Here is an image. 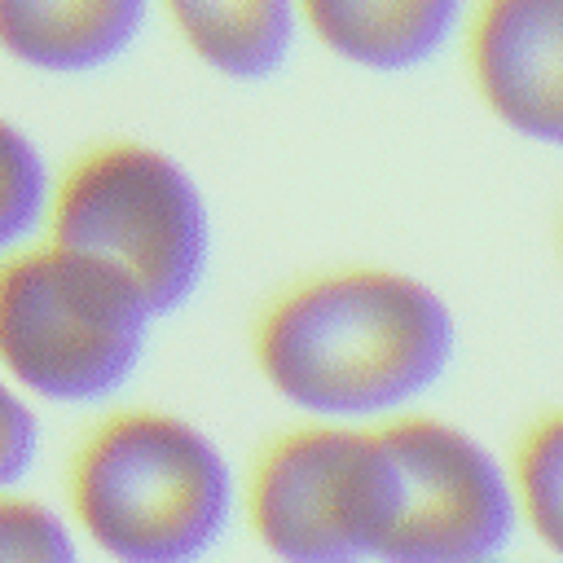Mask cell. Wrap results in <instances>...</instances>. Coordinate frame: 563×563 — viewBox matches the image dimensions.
<instances>
[{"label":"cell","instance_id":"obj_1","mask_svg":"<svg viewBox=\"0 0 563 563\" xmlns=\"http://www.w3.org/2000/svg\"><path fill=\"white\" fill-rule=\"evenodd\" d=\"M251 356L260 378L299 413L378 422L453 369L457 317L413 273L330 268L268 299L251 330Z\"/></svg>","mask_w":563,"mask_h":563},{"label":"cell","instance_id":"obj_2","mask_svg":"<svg viewBox=\"0 0 563 563\" xmlns=\"http://www.w3.org/2000/svg\"><path fill=\"white\" fill-rule=\"evenodd\" d=\"M75 528L128 563H185L207 554L238 506L224 449L172 409L106 413L66 471Z\"/></svg>","mask_w":563,"mask_h":563},{"label":"cell","instance_id":"obj_6","mask_svg":"<svg viewBox=\"0 0 563 563\" xmlns=\"http://www.w3.org/2000/svg\"><path fill=\"white\" fill-rule=\"evenodd\" d=\"M396 515L383 545L391 563H475L506 550L519 528L506 466L457 422L431 413L378 418Z\"/></svg>","mask_w":563,"mask_h":563},{"label":"cell","instance_id":"obj_14","mask_svg":"<svg viewBox=\"0 0 563 563\" xmlns=\"http://www.w3.org/2000/svg\"><path fill=\"white\" fill-rule=\"evenodd\" d=\"M40 453V418L31 409V396L13 387V378L0 369V488L22 484V475L35 466Z\"/></svg>","mask_w":563,"mask_h":563},{"label":"cell","instance_id":"obj_4","mask_svg":"<svg viewBox=\"0 0 563 563\" xmlns=\"http://www.w3.org/2000/svg\"><path fill=\"white\" fill-rule=\"evenodd\" d=\"M158 317L84 251L31 238L0 255V369L35 400L97 405L145 361Z\"/></svg>","mask_w":563,"mask_h":563},{"label":"cell","instance_id":"obj_9","mask_svg":"<svg viewBox=\"0 0 563 563\" xmlns=\"http://www.w3.org/2000/svg\"><path fill=\"white\" fill-rule=\"evenodd\" d=\"M150 0H0V48L44 75L114 66L141 35Z\"/></svg>","mask_w":563,"mask_h":563},{"label":"cell","instance_id":"obj_7","mask_svg":"<svg viewBox=\"0 0 563 563\" xmlns=\"http://www.w3.org/2000/svg\"><path fill=\"white\" fill-rule=\"evenodd\" d=\"M484 110L523 141L563 136V0H475L462 18Z\"/></svg>","mask_w":563,"mask_h":563},{"label":"cell","instance_id":"obj_11","mask_svg":"<svg viewBox=\"0 0 563 563\" xmlns=\"http://www.w3.org/2000/svg\"><path fill=\"white\" fill-rule=\"evenodd\" d=\"M519 523L545 545H563V418L559 409L532 418L506 466Z\"/></svg>","mask_w":563,"mask_h":563},{"label":"cell","instance_id":"obj_10","mask_svg":"<svg viewBox=\"0 0 563 563\" xmlns=\"http://www.w3.org/2000/svg\"><path fill=\"white\" fill-rule=\"evenodd\" d=\"M185 48L216 75L251 84L286 66L299 13L295 0H158Z\"/></svg>","mask_w":563,"mask_h":563},{"label":"cell","instance_id":"obj_13","mask_svg":"<svg viewBox=\"0 0 563 563\" xmlns=\"http://www.w3.org/2000/svg\"><path fill=\"white\" fill-rule=\"evenodd\" d=\"M75 537L48 501L0 488V563H70Z\"/></svg>","mask_w":563,"mask_h":563},{"label":"cell","instance_id":"obj_3","mask_svg":"<svg viewBox=\"0 0 563 563\" xmlns=\"http://www.w3.org/2000/svg\"><path fill=\"white\" fill-rule=\"evenodd\" d=\"M44 238L92 255L163 321L211 264V211L180 158L150 141H97L53 176Z\"/></svg>","mask_w":563,"mask_h":563},{"label":"cell","instance_id":"obj_5","mask_svg":"<svg viewBox=\"0 0 563 563\" xmlns=\"http://www.w3.org/2000/svg\"><path fill=\"white\" fill-rule=\"evenodd\" d=\"M391 515L396 475L378 422L308 418L273 435L246 475L251 532L277 559H383Z\"/></svg>","mask_w":563,"mask_h":563},{"label":"cell","instance_id":"obj_8","mask_svg":"<svg viewBox=\"0 0 563 563\" xmlns=\"http://www.w3.org/2000/svg\"><path fill=\"white\" fill-rule=\"evenodd\" d=\"M295 13L339 62L400 75L449 48L466 0H295Z\"/></svg>","mask_w":563,"mask_h":563},{"label":"cell","instance_id":"obj_12","mask_svg":"<svg viewBox=\"0 0 563 563\" xmlns=\"http://www.w3.org/2000/svg\"><path fill=\"white\" fill-rule=\"evenodd\" d=\"M53 172L40 145L0 114V255L40 238Z\"/></svg>","mask_w":563,"mask_h":563}]
</instances>
